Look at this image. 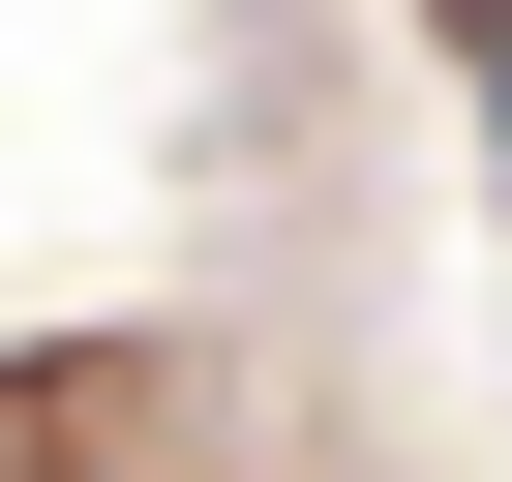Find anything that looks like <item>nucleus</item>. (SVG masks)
<instances>
[{
  "instance_id": "1",
  "label": "nucleus",
  "mask_w": 512,
  "mask_h": 482,
  "mask_svg": "<svg viewBox=\"0 0 512 482\" xmlns=\"http://www.w3.org/2000/svg\"><path fill=\"white\" fill-rule=\"evenodd\" d=\"M482 151H512V0H482Z\"/></svg>"
}]
</instances>
